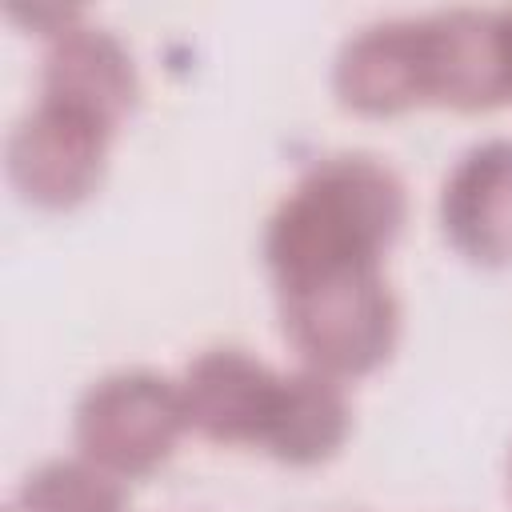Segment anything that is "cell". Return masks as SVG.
<instances>
[{"instance_id":"obj_3","label":"cell","mask_w":512,"mask_h":512,"mask_svg":"<svg viewBox=\"0 0 512 512\" xmlns=\"http://www.w3.org/2000/svg\"><path fill=\"white\" fill-rule=\"evenodd\" d=\"M184 428L188 420L180 384L144 368L96 380L76 404L80 456L116 480L148 476L152 468H160Z\"/></svg>"},{"instance_id":"obj_7","label":"cell","mask_w":512,"mask_h":512,"mask_svg":"<svg viewBox=\"0 0 512 512\" xmlns=\"http://www.w3.org/2000/svg\"><path fill=\"white\" fill-rule=\"evenodd\" d=\"M336 96L364 116H392L428 104L424 20H384L352 36L336 56Z\"/></svg>"},{"instance_id":"obj_5","label":"cell","mask_w":512,"mask_h":512,"mask_svg":"<svg viewBox=\"0 0 512 512\" xmlns=\"http://www.w3.org/2000/svg\"><path fill=\"white\" fill-rule=\"evenodd\" d=\"M284 396V376L248 356L244 348L200 352L180 380L184 420L216 444L264 448Z\"/></svg>"},{"instance_id":"obj_10","label":"cell","mask_w":512,"mask_h":512,"mask_svg":"<svg viewBox=\"0 0 512 512\" xmlns=\"http://www.w3.org/2000/svg\"><path fill=\"white\" fill-rule=\"evenodd\" d=\"M348 428H352V412L340 380L316 368H300L284 376L280 412L264 440V452L296 468L324 464L328 456L340 452V444L348 440Z\"/></svg>"},{"instance_id":"obj_6","label":"cell","mask_w":512,"mask_h":512,"mask_svg":"<svg viewBox=\"0 0 512 512\" xmlns=\"http://www.w3.org/2000/svg\"><path fill=\"white\" fill-rule=\"evenodd\" d=\"M424 56H428V104L484 112L512 100L500 16H484V12L428 16Z\"/></svg>"},{"instance_id":"obj_13","label":"cell","mask_w":512,"mask_h":512,"mask_svg":"<svg viewBox=\"0 0 512 512\" xmlns=\"http://www.w3.org/2000/svg\"><path fill=\"white\" fill-rule=\"evenodd\" d=\"M508 488H512V460H508Z\"/></svg>"},{"instance_id":"obj_4","label":"cell","mask_w":512,"mask_h":512,"mask_svg":"<svg viewBox=\"0 0 512 512\" xmlns=\"http://www.w3.org/2000/svg\"><path fill=\"white\" fill-rule=\"evenodd\" d=\"M108 140L100 120L40 96L8 140V176L28 204L72 208L100 184Z\"/></svg>"},{"instance_id":"obj_11","label":"cell","mask_w":512,"mask_h":512,"mask_svg":"<svg viewBox=\"0 0 512 512\" xmlns=\"http://www.w3.org/2000/svg\"><path fill=\"white\" fill-rule=\"evenodd\" d=\"M12 512H124V488L84 456L52 460L20 484Z\"/></svg>"},{"instance_id":"obj_1","label":"cell","mask_w":512,"mask_h":512,"mask_svg":"<svg viewBox=\"0 0 512 512\" xmlns=\"http://www.w3.org/2000/svg\"><path fill=\"white\" fill-rule=\"evenodd\" d=\"M404 216V184L384 160L356 152L312 164L268 220L264 256L276 288L344 268H380Z\"/></svg>"},{"instance_id":"obj_9","label":"cell","mask_w":512,"mask_h":512,"mask_svg":"<svg viewBox=\"0 0 512 512\" xmlns=\"http://www.w3.org/2000/svg\"><path fill=\"white\" fill-rule=\"evenodd\" d=\"M44 100L84 112L116 132L136 104V68L128 48L92 24L72 20L44 56Z\"/></svg>"},{"instance_id":"obj_12","label":"cell","mask_w":512,"mask_h":512,"mask_svg":"<svg viewBox=\"0 0 512 512\" xmlns=\"http://www.w3.org/2000/svg\"><path fill=\"white\" fill-rule=\"evenodd\" d=\"M500 28H504V48H508V72H512V12H500Z\"/></svg>"},{"instance_id":"obj_2","label":"cell","mask_w":512,"mask_h":512,"mask_svg":"<svg viewBox=\"0 0 512 512\" xmlns=\"http://www.w3.org/2000/svg\"><path fill=\"white\" fill-rule=\"evenodd\" d=\"M280 324L304 368L332 380L380 368L400 332V308L380 268H344L276 288Z\"/></svg>"},{"instance_id":"obj_8","label":"cell","mask_w":512,"mask_h":512,"mask_svg":"<svg viewBox=\"0 0 512 512\" xmlns=\"http://www.w3.org/2000/svg\"><path fill=\"white\" fill-rule=\"evenodd\" d=\"M440 224L472 264H512V140H488L460 156L440 192Z\"/></svg>"}]
</instances>
